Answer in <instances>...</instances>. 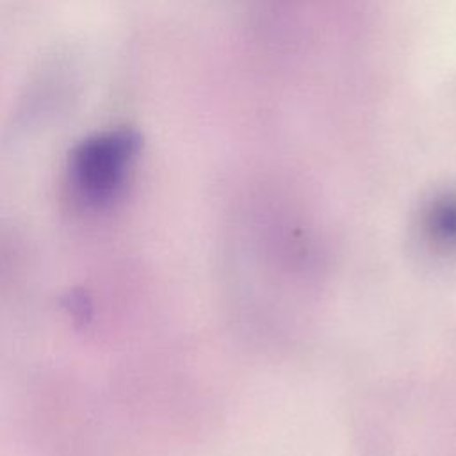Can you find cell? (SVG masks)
<instances>
[{
    "label": "cell",
    "mask_w": 456,
    "mask_h": 456,
    "mask_svg": "<svg viewBox=\"0 0 456 456\" xmlns=\"http://www.w3.org/2000/svg\"><path fill=\"white\" fill-rule=\"evenodd\" d=\"M426 235L438 249H456V194L433 201L426 214Z\"/></svg>",
    "instance_id": "7a4b0ae2"
},
{
    "label": "cell",
    "mask_w": 456,
    "mask_h": 456,
    "mask_svg": "<svg viewBox=\"0 0 456 456\" xmlns=\"http://www.w3.org/2000/svg\"><path fill=\"white\" fill-rule=\"evenodd\" d=\"M141 153V135L130 126H110L78 141L68 157L66 185L86 210H102L125 192Z\"/></svg>",
    "instance_id": "6da1fadb"
}]
</instances>
